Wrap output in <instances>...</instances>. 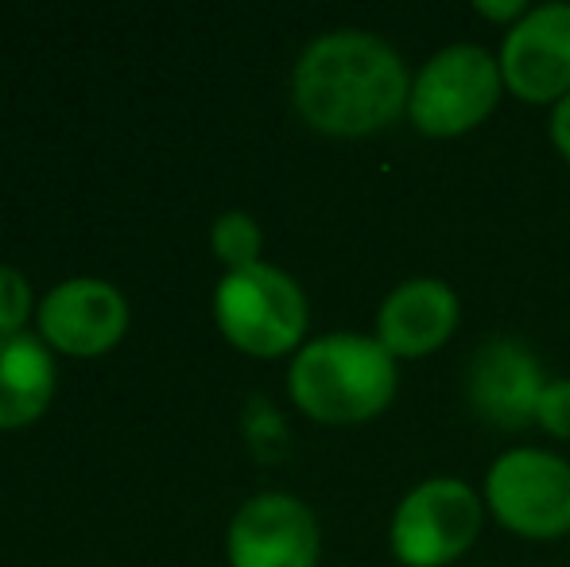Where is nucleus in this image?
Wrapping results in <instances>:
<instances>
[{
  "mask_svg": "<svg viewBox=\"0 0 570 567\" xmlns=\"http://www.w3.org/2000/svg\"><path fill=\"white\" fill-rule=\"evenodd\" d=\"M551 144H556L559 156L570 164V94L556 106V114H551Z\"/></svg>",
  "mask_w": 570,
  "mask_h": 567,
  "instance_id": "nucleus-17",
  "label": "nucleus"
},
{
  "mask_svg": "<svg viewBox=\"0 0 570 567\" xmlns=\"http://www.w3.org/2000/svg\"><path fill=\"white\" fill-rule=\"evenodd\" d=\"M287 389L318 424H365L396 397V358L368 334H323L299 346Z\"/></svg>",
  "mask_w": 570,
  "mask_h": 567,
  "instance_id": "nucleus-2",
  "label": "nucleus"
},
{
  "mask_svg": "<svg viewBox=\"0 0 570 567\" xmlns=\"http://www.w3.org/2000/svg\"><path fill=\"white\" fill-rule=\"evenodd\" d=\"M39 339L70 358L109 354L128 331V303L109 281L75 276L43 295L36 307Z\"/></svg>",
  "mask_w": 570,
  "mask_h": 567,
  "instance_id": "nucleus-9",
  "label": "nucleus"
},
{
  "mask_svg": "<svg viewBox=\"0 0 570 567\" xmlns=\"http://www.w3.org/2000/svg\"><path fill=\"white\" fill-rule=\"evenodd\" d=\"M214 319L222 334L253 358H279L299 350L307 334V295L276 265L226 273L214 292Z\"/></svg>",
  "mask_w": 570,
  "mask_h": 567,
  "instance_id": "nucleus-3",
  "label": "nucleus"
},
{
  "mask_svg": "<svg viewBox=\"0 0 570 567\" xmlns=\"http://www.w3.org/2000/svg\"><path fill=\"white\" fill-rule=\"evenodd\" d=\"M501 78L528 106H559L570 94V4H540L504 31Z\"/></svg>",
  "mask_w": 570,
  "mask_h": 567,
  "instance_id": "nucleus-7",
  "label": "nucleus"
},
{
  "mask_svg": "<svg viewBox=\"0 0 570 567\" xmlns=\"http://www.w3.org/2000/svg\"><path fill=\"white\" fill-rule=\"evenodd\" d=\"M28 315H31L28 281L12 265H0V334H23Z\"/></svg>",
  "mask_w": 570,
  "mask_h": 567,
  "instance_id": "nucleus-14",
  "label": "nucleus"
},
{
  "mask_svg": "<svg viewBox=\"0 0 570 567\" xmlns=\"http://www.w3.org/2000/svg\"><path fill=\"white\" fill-rule=\"evenodd\" d=\"M458 326V295L443 281H404L376 311V342L392 358H428Z\"/></svg>",
  "mask_w": 570,
  "mask_h": 567,
  "instance_id": "nucleus-11",
  "label": "nucleus"
},
{
  "mask_svg": "<svg viewBox=\"0 0 570 567\" xmlns=\"http://www.w3.org/2000/svg\"><path fill=\"white\" fill-rule=\"evenodd\" d=\"M501 90V62L485 47L454 43L423 62V70L412 82L407 117L423 137L451 140L478 129L497 109Z\"/></svg>",
  "mask_w": 570,
  "mask_h": 567,
  "instance_id": "nucleus-4",
  "label": "nucleus"
},
{
  "mask_svg": "<svg viewBox=\"0 0 570 567\" xmlns=\"http://www.w3.org/2000/svg\"><path fill=\"white\" fill-rule=\"evenodd\" d=\"M485 501L509 532L556 540L570 532V462L540 447L504 451L485 475Z\"/></svg>",
  "mask_w": 570,
  "mask_h": 567,
  "instance_id": "nucleus-5",
  "label": "nucleus"
},
{
  "mask_svg": "<svg viewBox=\"0 0 570 567\" xmlns=\"http://www.w3.org/2000/svg\"><path fill=\"white\" fill-rule=\"evenodd\" d=\"M543 389H548V381H543L540 358L517 339L481 342L470 362V378H465L470 409L485 424L509 431L535 424Z\"/></svg>",
  "mask_w": 570,
  "mask_h": 567,
  "instance_id": "nucleus-10",
  "label": "nucleus"
},
{
  "mask_svg": "<svg viewBox=\"0 0 570 567\" xmlns=\"http://www.w3.org/2000/svg\"><path fill=\"white\" fill-rule=\"evenodd\" d=\"M295 114L323 137H373L407 114L412 78L400 55L368 31H331L299 55L292 75Z\"/></svg>",
  "mask_w": 570,
  "mask_h": 567,
  "instance_id": "nucleus-1",
  "label": "nucleus"
},
{
  "mask_svg": "<svg viewBox=\"0 0 570 567\" xmlns=\"http://www.w3.org/2000/svg\"><path fill=\"white\" fill-rule=\"evenodd\" d=\"M473 12H481L485 20H497V23H520L532 8L524 0H473Z\"/></svg>",
  "mask_w": 570,
  "mask_h": 567,
  "instance_id": "nucleus-16",
  "label": "nucleus"
},
{
  "mask_svg": "<svg viewBox=\"0 0 570 567\" xmlns=\"http://www.w3.org/2000/svg\"><path fill=\"white\" fill-rule=\"evenodd\" d=\"M55 397L51 346L36 334H0V431L23 428L47 412Z\"/></svg>",
  "mask_w": 570,
  "mask_h": 567,
  "instance_id": "nucleus-12",
  "label": "nucleus"
},
{
  "mask_svg": "<svg viewBox=\"0 0 570 567\" xmlns=\"http://www.w3.org/2000/svg\"><path fill=\"white\" fill-rule=\"evenodd\" d=\"M226 553L233 567H315L318 521L292 493H256L233 514Z\"/></svg>",
  "mask_w": 570,
  "mask_h": 567,
  "instance_id": "nucleus-8",
  "label": "nucleus"
},
{
  "mask_svg": "<svg viewBox=\"0 0 570 567\" xmlns=\"http://www.w3.org/2000/svg\"><path fill=\"white\" fill-rule=\"evenodd\" d=\"M481 532V498L458 478L415 486L392 517V556L404 567H446L462 560Z\"/></svg>",
  "mask_w": 570,
  "mask_h": 567,
  "instance_id": "nucleus-6",
  "label": "nucleus"
},
{
  "mask_svg": "<svg viewBox=\"0 0 570 567\" xmlns=\"http://www.w3.org/2000/svg\"><path fill=\"white\" fill-rule=\"evenodd\" d=\"M535 424L548 428L556 439H570V378L548 381L540 397V409H535Z\"/></svg>",
  "mask_w": 570,
  "mask_h": 567,
  "instance_id": "nucleus-15",
  "label": "nucleus"
},
{
  "mask_svg": "<svg viewBox=\"0 0 570 567\" xmlns=\"http://www.w3.org/2000/svg\"><path fill=\"white\" fill-rule=\"evenodd\" d=\"M210 245H214V257L237 273V268H253L261 265V245H264V234L248 214L240 211H229L214 222L210 229Z\"/></svg>",
  "mask_w": 570,
  "mask_h": 567,
  "instance_id": "nucleus-13",
  "label": "nucleus"
}]
</instances>
